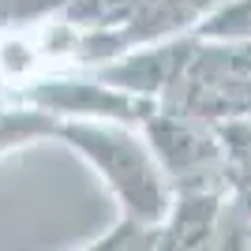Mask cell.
<instances>
[{
  "label": "cell",
  "mask_w": 251,
  "mask_h": 251,
  "mask_svg": "<svg viewBox=\"0 0 251 251\" xmlns=\"http://www.w3.org/2000/svg\"><path fill=\"white\" fill-rule=\"evenodd\" d=\"M56 135L101 169L109 176V184L116 188V195L127 202V210L139 221H154L165 214V191H161L157 169L150 161L147 147L131 131L116 127L113 120L101 124V120H90V116H79V120L68 116V120L56 124Z\"/></svg>",
  "instance_id": "6da1fadb"
},
{
  "label": "cell",
  "mask_w": 251,
  "mask_h": 251,
  "mask_svg": "<svg viewBox=\"0 0 251 251\" xmlns=\"http://www.w3.org/2000/svg\"><path fill=\"white\" fill-rule=\"evenodd\" d=\"M56 116L42 113V109H30V105H0V154L19 143H30V139L42 135H56Z\"/></svg>",
  "instance_id": "7a4b0ae2"
}]
</instances>
